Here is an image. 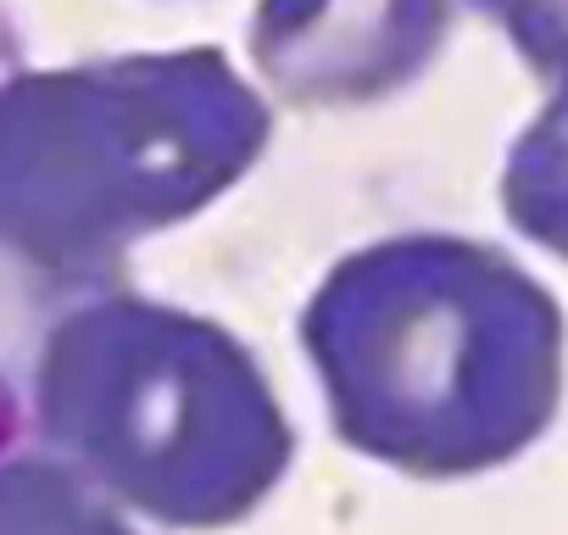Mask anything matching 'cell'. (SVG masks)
<instances>
[{"mask_svg": "<svg viewBox=\"0 0 568 535\" xmlns=\"http://www.w3.org/2000/svg\"><path fill=\"white\" fill-rule=\"evenodd\" d=\"M335 435L413 480L513 463L562 402V307L463 234H396L341 256L302 313Z\"/></svg>", "mask_w": 568, "mask_h": 535, "instance_id": "6da1fadb", "label": "cell"}, {"mask_svg": "<svg viewBox=\"0 0 568 535\" xmlns=\"http://www.w3.org/2000/svg\"><path fill=\"white\" fill-rule=\"evenodd\" d=\"M262 95L212 46L0 79V262L95 291L129 245L206 212L267 151Z\"/></svg>", "mask_w": 568, "mask_h": 535, "instance_id": "7a4b0ae2", "label": "cell"}, {"mask_svg": "<svg viewBox=\"0 0 568 535\" xmlns=\"http://www.w3.org/2000/svg\"><path fill=\"white\" fill-rule=\"evenodd\" d=\"M45 446L162 529L251 518L296 452L256 357L212 319L106 291L62 313L34 363Z\"/></svg>", "mask_w": 568, "mask_h": 535, "instance_id": "3957f363", "label": "cell"}, {"mask_svg": "<svg viewBox=\"0 0 568 535\" xmlns=\"http://www.w3.org/2000/svg\"><path fill=\"white\" fill-rule=\"evenodd\" d=\"M452 0H256L251 62L291 107H368L440 51Z\"/></svg>", "mask_w": 568, "mask_h": 535, "instance_id": "277c9868", "label": "cell"}, {"mask_svg": "<svg viewBox=\"0 0 568 535\" xmlns=\"http://www.w3.org/2000/svg\"><path fill=\"white\" fill-rule=\"evenodd\" d=\"M0 535H134L112 496H101L62 457H0Z\"/></svg>", "mask_w": 568, "mask_h": 535, "instance_id": "5b68a950", "label": "cell"}, {"mask_svg": "<svg viewBox=\"0 0 568 535\" xmlns=\"http://www.w3.org/2000/svg\"><path fill=\"white\" fill-rule=\"evenodd\" d=\"M501 206L518 234L568 256V90H551L546 112L507 151Z\"/></svg>", "mask_w": 568, "mask_h": 535, "instance_id": "8992f818", "label": "cell"}, {"mask_svg": "<svg viewBox=\"0 0 568 535\" xmlns=\"http://www.w3.org/2000/svg\"><path fill=\"white\" fill-rule=\"evenodd\" d=\"M474 7L501 23L513 51L551 90H568V0H474Z\"/></svg>", "mask_w": 568, "mask_h": 535, "instance_id": "52a82bcc", "label": "cell"}]
</instances>
